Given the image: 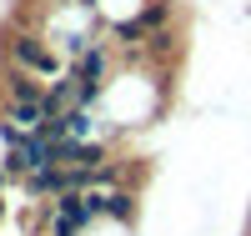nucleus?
<instances>
[{
	"label": "nucleus",
	"instance_id": "1",
	"mask_svg": "<svg viewBox=\"0 0 251 236\" xmlns=\"http://www.w3.org/2000/svg\"><path fill=\"white\" fill-rule=\"evenodd\" d=\"M10 66H15V71H30V76H50V80L71 71L66 55H60L40 30H20V35H10Z\"/></svg>",
	"mask_w": 251,
	"mask_h": 236
},
{
	"label": "nucleus",
	"instance_id": "2",
	"mask_svg": "<svg viewBox=\"0 0 251 236\" xmlns=\"http://www.w3.org/2000/svg\"><path fill=\"white\" fill-rule=\"evenodd\" d=\"M0 116L10 126H20V131H40V126H46V101H5Z\"/></svg>",
	"mask_w": 251,
	"mask_h": 236
},
{
	"label": "nucleus",
	"instance_id": "3",
	"mask_svg": "<svg viewBox=\"0 0 251 236\" xmlns=\"http://www.w3.org/2000/svg\"><path fill=\"white\" fill-rule=\"evenodd\" d=\"M136 201H141V196H136L131 186H111V191H106V221L131 226V221H136Z\"/></svg>",
	"mask_w": 251,
	"mask_h": 236
}]
</instances>
